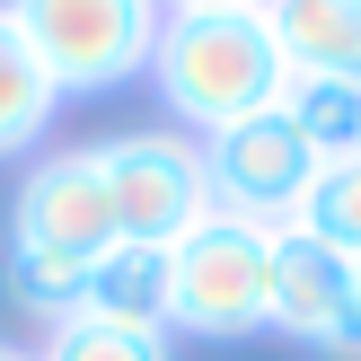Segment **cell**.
<instances>
[{
	"label": "cell",
	"mask_w": 361,
	"mask_h": 361,
	"mask_svg": "<svg viewBox=\"0 0 361 361\" xmlns=\"http://www.w3.org/2000/svg\"><path fill=\"white\" fill-rule=\"evenodd\" d=\"M150 80L168 97V115L212 141L291 97V53L264 9H168L150 44Z\"/></svg>",
	"instance_id": "cell-1"
},
{
	"label": "cell",
	"mask_w": 361,
	"mask_h": 361,
	"mask_svg": "<svg viewBox=\"0 0 361 361\" xmlns=\"http://www.w3.org/2000/svg\"><path fill=\"white\" fill-rule=\"evenodd\" d=\"M168 326L229 344V335L274 326V229L212 212L194 238L168 247Z\"/></svg>",
	"instance_id": "cell-2"
},
{
	"label": "cell",
	"mask_w": 361,
	"mask_h": 361,
	"mask_svg": "<svg viewBox=\"0 0 361 361\" xmlns=\"http://www.w3.org/2000/svg\"><path fill=\"white\" fill-rule=\"evenodd\" d=\"M27 53L53 71L62 97H106V88L141 80L159 44V0H0Z\"/></svg>",
	"instance_id": "cell-3"
},
{
	"label": "cell",
	"mask_w": 361,
	"mask_h": 361,
	"mask_svg": "<svg viewBox=\"0 0 361 361\" xmlns=\"http://www.w3.org/2000/svg\"><path fill=\"white\" fill-rule=\"evenodd\" d=\"M97 159H106V185H115V238H133V247H176L221 212L203 141H185V133H123Z\"/></svg>",
	"instance_id": "cell-4"
},
{
	"label": "cell",
	"mask_w": 361,
	"mask_h": 361,
	"mask_svg": "<svg viewBox=\"0 0 361 361\" xmlns=\"http://www.w3.org/2000/svg\"><path fill=\"white\" fill-rule=\"evenodd\" d=\"M203 168H212V203H221L229 221L291 229L326 159H317L309 141H300V123L274 106V115H247V123H229V133H212L203 141Z\"/></svg>",
	"instance_id": "cell-5"
},
{
	"label": "cell",
	"mask_w": 361,
	"mask_h": 361,
	"mask_svg": "<svg viewBox=\"0 0 361 361\" xmlns=\"http://www.w3.org/2000/svg\"><path fill=\"white\" fill-rule=\"evenodd\" d=\"M9 247H53V256L97 264L115 247V185H106L97 150H53L18 176L9 203Z\"/></svg>",
	"instance_id": "cell-6"
},
{
	"label": "cell",
	"mask_w": 361,
	"mask_h": 361,
	"mask_svg": "<svg viewBox=\"0 0 361 361\" xmlns=\"http://www.w3.org/2000/svg\"><path fill=\"white\" fill-rule=\"evenodd\" d=\"M274 335L335 361H361V264L309 229H274Z\"/></svg>",
	"instance_id": "cell-7"
},
{
	"label": "cell",
	"mask_w": 361,
	"mask_h": 361,
	"mask_svg": "<svg viewBox=\"0 0 361 361\" xmlns=\"http://www.w3.org/2000/svg\"><path fill=\"white\" fill-rule=\"evenodd\" d=\"M264 18H274L300 80L361 88V0H264Z\"/></svg>",
	"instance_id": "cell-8"
},
{
	"label": "cell",
	"mask_w": 361,
	"mask_h": 361,
	"mask_svg": "<svg viewBox=\"0 0 361 361\" xmlns=\"http://www.w3.org/2000/svg\"><path fill=\"white\" fill-rule=\"evenodd\" d=\"M88 317H115V326H159L168 335V247H133L115 238L88 264Z\"/></svg>",
	"instance_id": "cell-9"
},
{
	"label": "cell",
	"mask_w": 361,
	"mask_h": 361,
	"mask_svg": "<svg viewBox=\"0 0 361 361\" xmlns=\"http://www.w3.org/2000/svg\"><path fill=\"white\" fill-rule=\"evenodd\" d=\"M53 115H62V88H53V71L27 53V35H18L9 9H0V159L35 150Z\"/></svg>",
	"instance_id": "cell-10"
},
{
	"label": "cell",
	"mask_w": 361,
	"mask_h": 361,
	"mask_svg": "<svg viewBox=\"0 0 361 361\" xmlns=\"http://www.w3.org/2000/svg\"><path fill=\"white\" fill-rule=\"evenodd\" d=\"M282 115L300 123V141H309L317 159H353L361 150V88H344V80H300L291 71Z\"/></svg>",
	"instance_id": "cell-11"
},
{
	"label": "cell",
	"mask_w": 361,
	"mask_h": 361,
	"mask_svg": "<svg viewBox=\"0 0 361 361\" xmlns=\"http://www.w3.org/2000/svg\"><path fill=\"white\" fill-rule=\"evenodd\" d=\"M9 300L27 317H44V326H62V317H80V300H88V264L53 256V247H9Z\"/></svg>",
	"instance_id": "cell-12"
},
{
	"label": "cell",
	"mask_w": 361,
	"mask_h": 361,
	"mask_svg": "<svg viewBox=\"0 0 361 361\" xmlns=\"http://www.w3.org/2000/svg\"><path fill=\"white\" fill-rule=\"evenodd\" d=\"M291 229H309L317 247H335V256H353V264H361V150L317 168V185H309V203H300V221H291Z\"/></svg>",
	"instance_id": "cell-13"
},
{
	"label": "cell",
	"mask_w": 361,
	"mask_h": 361,
	"mask_svg": "<svg viewBox=\"0 0 361 361\" xmlns=\"http://www.w3.org/2000/svg\"><path fill=\"white\" fill-rule=\"evenodd\" d=\"M35 361H168V335L159 326H115V317H62L44 326V353Z\"/></svg>",
	"instance_id": "cell-14"
},
{
	"label": "cell",
	"mask_w": 361,
	"mask_h": 361,
	"mask_svg": "<svg viewBox=\"0 0 361 361\" xmlns=\"http://www.w3.org/2000/svg\"><path fill=\"white\" fill-rule=\"evenodd\" d=\"M159 9H264V0H159Z\"/></svg>",
	"instance_id": "cell-15"
},
{
	"label": "cell",
	"mask_w": 361,
	"mask_h": 361,
	"mask_svg": "<svg viewBox=\"0 0 361 361\" xmlns=\"http://www.w3.org/2000/svg\"><path fill=\"white\" fill-rule=\"evenodd\" d=\"M0 361H35V353H18V344H0Z\"/></svg>",
	"instance_id": "cell-16"
}]
</instances>
